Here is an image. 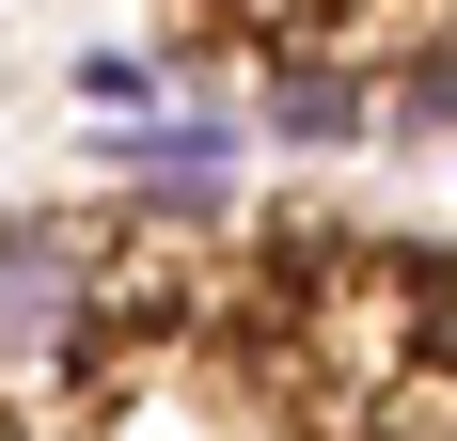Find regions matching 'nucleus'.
I'll return each instance as SVG.
<instances>
[{"mask_svg":"<svg viewBox=\"0 0 457 441\" xmlns=\"http://www.w3.org/2000/svg\"><path fill=\"white\" fill-rule=\"evenodd\" d=\"M111 347V237L95 220H0V395H47Z\"/></svg>","mask_w":457,"mask_h":441,"instance_id":"nucleus-1","label":"nucleus"},{"mask_svg":"<svg viewBox=\"0 0 457 441\" xmlns=\"http://www.w3.org/2000/svg\"><path fill=\"white\" fill-rule=\"evenodd\" d=\"M378 127H395V79L363 47H269L253 63V142H284V158H347Z\"/></svg>","mask_w":457,"mask_h":441,"instance_id":"nucleus-2","label":"nucleus"},{"mask_svg":"<svg viewBox=\"0 0 457 441\" xmlns=\"http://www.w3.org/2000/svg\"><path fill=\"white\" fill-rule=\"evenodd\" d=\"M237 142L253 127H221V111H158V127H111V158H127L174 220H221L237 205Z\"/></svg>","mask_w":457,"mask_h":441,"instance_id":"nucleus-3","label":"nucleus"},{"mask_svg":"<svg viewBox=\"0 0 457 441\" xmlns=\"http://www.w3.org/2000/svg\"><path fill=\"white\" fill-rule=\"evenodd\" d=\"M395 284H411V379H442V395H457V253H411Z\"/></svg>","mask_w":457,"mask_h":441,"instance_id":"nucleus-4","label":"nucleus"},{"mask_svg":"<svg viewBox=\"0 0 457 441\" xmlns=\"http://www.w3.org/2000/svg\"><path fill=\"white\" fill-rule=\"evenodd\" d=\"M79 95H95V111H174V63H158V47H79Z\"/></svg>","mask_w":457,"mask_h":441,"instance_id":"nucleus-5","label":"nucleus"},{"mask_svg":"<svg viewBox=\"0 0 457 441\" xmlns=\"http://www.w3.org/2000/svg\"><path fill=\"white\" fill-rule=\"evenodd\" d=\"M442 441H457V395H442Z\"/></svg>","mask_w":457,"mask_h":441,"instance_id":"nucleus-6","label":"nucleus"}]
</instances>
